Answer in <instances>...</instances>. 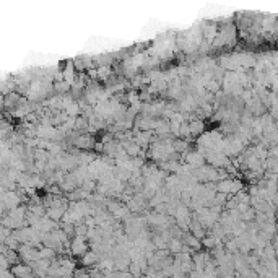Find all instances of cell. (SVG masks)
<instances>
[{"label": "cell", "mask_w": 278, "mask_h": 278, "mask_svg": "<svg viewBox=\"0 0 278 278\" xmlns=\"http://www.w3.org/2000/svg\"><path fill=\"white\" fill-rule=\"evenodd\" d=\"M203 129V124L202 122H199V120H193L192 124H190V127H189V130L190 132H193V133H200Z\"/></svg>", "instance_id": "obj_1"}, {"label": "cell", "mask_w": 278, "mask_h": 278, "mask_svg": "<svg viewBox=\"0 0 278 278\" xmlns=\"http://www.w3.org/2000/svg\"><path fill=\"white\" fill-rule=\"evenodd\" d=\"M127 151H129L130 155H133V153H135V155H137V153H138V145H130Z\"/></svg>", "instance_id": "obj_2"}]
</instances>
